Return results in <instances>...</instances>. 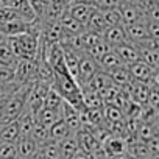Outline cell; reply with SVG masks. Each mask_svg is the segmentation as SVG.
<instances>
[{"label":"cell","mask_w":159,"mask_h":159,"mask_svg":"<svg viewBox=\"0 0 159 159\" xmlns=\"http://www.w3.org/2000/svg\"><path fill=\"white\" fill-rule=\"evenodd\" d=\"M102 14H103V19H105L106 28H108V27H120V25H123L122 16H120V13H119L117 8H114V10H108V11H102Z\"/></svg>","instance_id":"cell-28"},{"label":"cell","mask_w":159,"mask_h":159,"mask_svg":"<svg viewBox=\"0 0 159 159\" xmlns=\"http://www.w3.org/2000/svg\"><path fill=\"white\" fill-rule=\"evenodd\" d=\"M126 69H128L131 78L137 80V81H143L147 84L157 83V69L148 66L147 62H143L140 59H136L134 62L128 64Z\"/></svg>","instance_id":"cell-2"},{"label":"cell","mask_w":159,"mask_h":159,"mask_svg":"<svg viewBox=\"0 0 159 159\" xmlns=\"http://www.w3.org/2000/svg\"><path fill=\"white\" fill-rule=\"evenodd\" d=\"M92 11H94V7H91V5H83V3H69L67 5V13L75 20H78L83 27L88 22V19H89Z\"/></svg>","instance_id":"cell-15"},{"label":"cell","mask_w":159,"mask_h":159,"mask_svg":"<svg viewBox=\"0 0 159 159\" xmlns=\"http://www.w3.org/2000/svg\"><path fill=\"white\" fill-rule=\"evenodd\" d=\"M98 70H100V67L97 64V59H94L88 53H81V56H80V64H78L76 83L83 88Z\"/></svg>","instance_id":"cell-3"},{"label":"cell","mask_w":159,"mask_h":159,"mask_svg":"<svg viewBox=\"0 0 159 159\" xmlns=\"http://www.w3.org/2000/svg\"><path fill=\"white\" fill-rule=\"evenodd\" d=\"M125 33H126L128 42H131V44H139V42L145 41L148 38L145 19L143 20H139V22H134V24L125 25Z\"/></svg>","instance_id":"cell-9"},{"label":"cell","mask_w":159,"mask_h":159,"mask_svg":"<svg viewBox=\"0 0 159 159\" xmlns=\"http://www.w3.org/2000/svg\"><path fill=\"white\" fill-rule=\"evenodd\" d=\"M59 117L64 120V123L67 125L69 131L73 134L75 131H78L81 128V112H80L76 108H73L72 105H69L67 102L62 100L61 108H59Z\"/></svg>","instance_id":"cell-5"},{"label":"cell","mask_w":159,"mask_h":159,"mask_svg":"<svg viewBox=\"0 0 159 159\" xmlns=\"http://www.w3.org/2000/svg\"><path fill=\"white\" fill-rule=\"evenodd\" d=\"M33 22H34V20H33ZM33 22H27V20H24L22 17H17V19H13V20H10V22L0 24V33H2L5 38L17 36V34H22V33L30 31Z\"/></svg>","instance_id":"cell-7"},{"label":"cell","mask_w":159,"mask_h":159,"mask_svg":"<svg viewBox=\"0 0 159 159\" xmlns=\"http://www.w3.org/2000/svg\"><path fill=\"white\" fill-rule=\"evenodd\" d=\"M3 103H5V98H0V112L3 109Z\"/></svg>","instance_id":"cell-35"},{"label":"cell","mask_w":159,"mask_h":159,"mask_svg":"<svg viewBox=\"0 0 159 159\" xmlns=\"http://www.w3.org/2000/svg\"><path fill=\"white\" fill-rule=\"evenodd\" d=\"M70 3H83V5H91V7H95L97 0H72Z\"/></svg>","instance_id":"cell-34"},{"label":"cell","mask_w":159,"mask_h":159,"mask_svg":"<svg viewBox=\"0 0 159 159\" xmlns=\"http://www.w3.org/2000/svg\"><path fill=\"white\" fill-rule=\"evenodd\" d=\"M20 137V129L17 120L5 123L2 133H0V142H8V143H16L17 139Z\"/></svg>","instance_id":"cell-22"},{"label":"cell","mask_w":159,"mask_h":159,"mask_svg":"<svg viewBox=\"0 0 159 159\" xmlns=\"http://www.w3.org/2000/svg\"><path fill=\"white\" fill-rule=\"evenodd\" d=\"M72 133L69 131V128H67V125L64 123V120L59 117L50 128H48V137H50V140H56V142H59V140H62V139H66L67 136H70Z\"/></svg>","instance_id":"cell-25"},{"label":"cell","mask_w":159,"mask_h":159,"mask_svg":"<svg viewBox=\"0 0 159 159\" xmlns=\"http://www.w3.org/2000/svg\"><path fill=\"white\" fill-rule=\"evenodd\" d=\"M120 0H97V3H95V10L98 11H108V10H114L117 8Z\"/></svg>","instance_id":"cell-32"},{"label":"cell","mask_w":159,"mask_h":159,"mask_svg":"<svg viewBox=\"0 0 159 159\" xmlns=\"http://www.w3.org/2000/svg\"><path fill=\"white\" fill-rule=\"evenodd\" d=\"M61 103H62V98H61V95L50 86V89H48V92L45 94V97H44V102H42V106H45V108H50V109H55V111H59V108H61Z\"/></svg>","instance_id":"cell-26"},{"label":"cell","mask_w":159,"mask_h":159,"mask_svg":"<svg viewBox=\"0 0 159 159\" xmlns=\"http://www.w3.org/2000/svg\"><path fill=\"white\" fill-rule=\"evenodd\" d=\"M147 20L159 22V0H136L134 2Z\"/></svg>","instance_id":"cell-14"},{"label":"cell","mask_w":159,"mask_h":159,"mask_svg":"<svg viewBox=\"0 0 159 159\" xmlns=\"http://www.w3.org/2000/svg\"><path fill=\"white\" fill-rule=\"evenodd\" d=\"M53 81H52V88L61 95V98L64 102H67L69 105H72L73 108H76L80 112H83L86 108L83 105V92H81V86L76 83V80L70 75V72L67 70L64 59L61 58L53 67Z\"/></svg>","instance_id":"cell-1"},{"label":"cell","mask_w":159,"mask_h":159,"mask_svg":"<svg viewBox=\"0 0 159 159\" xmlns=\"http://www.w3.org/2000/svg\"><path fill=\"white\" fill-rule=\"evenodd\" d=\"M106 30V24H105V19H103V14L102 11L95 10L91 13L88 22L84 24V31H89V33H95V34H103V31Z\"/></svg>","instance_id":"cell-16"},{"label":"cell","mask_w":159,"mask_h":159,"mask_svg":"<svg viewBox=\"0 0 159 159\" xmlns=\"http://www.w3.org/2000/svg\"><path fill=\"white\" fill-rule=\"evenodd\" d=\"M16 150H17V157L31 159L38 151V145L31 139V136H20L16 142Z\"/></svg>","instance_id":"cell-11"},{"label":"cell","mask_w":159,"mask_h":159,"mask_svg":"<svg viewBox=\"0 0 159 159\" xmlns=\"http://www.w3.org/2000/svg\"><path fill=\"white\" fill-rule=\"evenodd\" d=\"M117 10H119V13L122 16L123 25L143 20V16H142V13L139 11V8H137V5L134 2H129V0H120L119 5H117Z\"/></svg>","instance_id":"cell-6"},{"label":"cell","mask_w":159,"mask_h":159,"mask_svg":"<svg viewBox=\"0 0 159 159\" xmlns=\"http://www.w3.org/2000/svg\"><path fill=\"white\" fill-rule=\"evenodd\" d=\"M70 2H72V0H69V3H70Z\"/></svg>","instance_id":"cell-39"},{"label":"cell","mask_w":159,"mask_h":159,"mask_svg":"<svg viewBox=\"0 0 159 159\" xmlns=\"http://www.w3.org/2000/svg\"><path fill=\"white\" fill-rule=\"evenodd\" d=\"M103 41L108 44L109 48L116 47V45H120L123 42H128L126 39V33H125V25H120V27H108L103 34H102Z\"/></svg>","instance_id":"cell-10"},{"label":"cell","mask_w":159,"mask_h":159,"mask_svg":"<svg viewBox=\"0 0 159 159\" xmlns=\"http://www.w3.org/2000/svg\"><path fill=\"white\" fill-rule=\"evenodd\" d=\"M73 137L76 140V145H78V150L80 151H84L88 154H92L98 147H100V142L98 139L86 128V126H81L78 131L73 133Z\"/></svg>","instance_id":"cell-4"},{"label":"cell","mask_w":159,"mask_h":159,"mask_svg":"<svg viewBox=\"0 0 159 159\" xmlns=\"http://www.w3.org/2000/svg\"><path fill=\"white\" fill-rule=\"evenodd\" d=\"M14 81V69L8 66H0V83H13Z\"/></svg>","instance_id":"cell-30"},{"label":"cell","mask_w":159,"mask_h":159,"mask_svg":"<svg viewBox=\"0 0 159 159\" xmlns=\"http://www.w3.org/2000/svg\"><path fill=\"white\" fill-rule=\"evenodd\" d=\"M109 73V76H111V80H112V83L116 84V86H119V88H122V86H128L129 83H131V75H129V72H128V69H126V66H120V67H117V69H112L111 72H108Z\"/></svg>","instance_id":"cell-24"},{"label":"cell","mask_w":159,"mask_h":159,"mask_svg":"<svg viewBox=\"0 0 159 159\" xmlns=\"http://www.w3.org/2000/svg\"><path fill=\"white\" fill-rule=\"evenodd\" d=\"M83 92V105L86 109H92V108H103V100L100 92L88 89V88H81Z\"/></svg>","instance_id":"cell-23"},{"label":"cell","mask_w":159,"mask_h":159,"mask_svg":"<svg viewBox=\"0 0 159 159\" xmlns=\"http://www.w3.org/2000/svg\"><path fill=\"white\" fill-rule=\"evenodd\" d=\"M97 64H98L100 70H103V72H111L112 69H117V67L123 66L122 61L119 59V56L114 53L112 48H109L106 53H103V55L97 59Z\"/></svg>","instance_id":"cell-19"},{"label":"cell","mask_w":159,"mask_h":159,"mask_svg":"<svg viewBox=\"0 0 159 159\" xmlns=\"http://www.w3.org/2000/svg\"><path fill=\"white\" fill-rule=\"evenodd\" d=\"M2 38H5V36H3V34H2V33H0V39H2Z\"/></svg>","instance_id":"cell-37"},{"label":"cell","mask_w":159,"mask_h":159,"mask_svg":"<svg viewBox=\"0 0 159 159\" xmlns=\"http://www.w3.org/2000/svg\"><path fill=\"white\" fill-rule=\"evenodd\" d=\"M59 25H61V30H62V34H64V39L66 38H70V36H78L84 31V27L80 24L78 20H75L69 13L67 10L64 11V14L59 17Z\"/></svg>","instance_id":"cell-8"},{"label":"cell","mask_w":159,"mask_h":159,"mask_svg":"<svg viewBox=\"0 0 159 159\" xmlns=\"http://www.w3.org/2000/svg\"><path fill=\"white\" fill-rule=\"evenodd\" d=\"M73 159H92V156L88 154V153H84V151H80V150H78V151L75 153Z\"/></svg>","instance_id":"cell-33"},{"label":"cell","mask_w":159,"mask_h":159,"mask_svg":"<svg viewBox=\"0 0 159 159\" xmlns=\"http://www.w3.org/2000/svg\"><path fill=\"white\" fill-rule=\"evenodd\" d=\"M16 157H17L16 143L0 142V159H16Z\"/></svg>","instance_id":"cell-29"},{"label":"cell","mask_w":159,"mask_h":159,"mask_svg":"<svg viewBox=\"0 0 159 159\" xmlns=\"http://www.w3.org/2000/svg\"><path fill=\"white\" fill-rule=\"evenodd\" d=\"M58 143H59V159H73L75 153L78 151V145H76L73 134L67 136Z\"/></svg>","instance_id":"cell-21"},{"label":"cell","mask_w":159,"mask_h":159,"mask_svg":"<svg viewBox=\"0 0 159 159\" xmlns=\"http://www.w3.org/2000/svg\"><path fill=\"white\" fill-rule=\"evenodd\" d=\"M3 126H5V122H2V120H0V133H2V129H3Z\"/></svg>","instance_id":"cell-36"},{"label":"cell","mask_w":159,"mask_h":159,"mask_svg":"<svg viewBox=\"0 0 159 159\" xmlns=\"http://www.w3.org/2000/svg\"><path fill=\"white\" fill-rule=\"evenodd\" d=\"M129 2H136V0H129Z\"/></svg>","instance_id":"cell-38"},{"label":"cell","mask_w":159,"mask_h":159,"mask_svg":"<svg viewBox=\"0 0 159 159\" xmlns=\"http://www.w3.org/2000/svg\"><path fill=\"white\" fill-rule=\"evenodd\" d=\"M19 86L20 84H17L16 81H13V83H0V98H7L14 91H17Z\"/></svg>","instance_id":"cell-31"},{"label":"cell","mask_w":159,"mask_h":159,"mask_svg":"<svg viewBox=\"0 0 159 159\" xmlns=\"http://www.w3.org/2000/svg\"><path fill=\"white\" fill-rule=\"evenodd\" d=\"M134 45H136L139 59L147 62L148 66L157 69V66H159V52L157 50H151V48H148V47H145L142 44H134Z\"/></svg>","instance_id":"cell-20"},{"label":"cell","mask_w":159,"mask_h":159,"mask_svg":"<svg viewBox=\"0 0 159 159\" xmlns=\"http://www.w3.org/2000/svg\"><path fill=\"white\" fill-rule=\"evenodd\" d=\"M30 136H31V139L36 142L38 147H41V145H44L47 140H50V137H48V128H45V126H42V125H39V123H36V122H34V126H33Z\"/></svg>","instance_id":"cell-27"},{"label":"cell","mask_w":159,"mask_h":159,"mask_svg":"<svg viewBox=\"0 0 159 159\" xmlns=\"http://www.w3.org/2000/svg\"><path fill=\"white\" fill-rule=\"evenodd\" d=\"M16 64H17V56L14 55L11 44L8 42L7 38H2L0 39V66H8L14 69Z\"/></svg>","instance_id":"cell-17"},{"label":"cell","mask_w":159,"mask_h":159,"mask_svg":"<svg viewBox=\"0 0 159 159\" xmlns=\"http://www.w3.org/2000/svg\"><path fill=\"white\" fill-rule=\"evenodd\" d=\"M112 50H114V53L119 56V59L122 61L123 66H128V64L134 62L136 59H139L136 45L131 44V42H123V44H120V45H116V47H112Z\"/></svg>","instance_id":"cell-12"},{"label":"cell","mask_w":159,"mask_h":159,"mask_svg":"<svg viewBox=\"0 0 159 159\" xmlns=\"http://www.w3.org/2000/svg\"><path fill=\"white\" fill-rule=\"evenodd\" d=\"M8 7L13 8V10H14L24 20H27V22H33V20L38 19V16H36V13H34V10H33V7L30 5L28 0H10Z\"/></svg>","instance_id":"cell-13"},{"label":"cell","mask_w":159,"mask_h":159,"mask_svg":"<svg viewBox=\"0 0 159 159\" xmlns=\"http://www.w3.org/2000/svg\"><path fill=\"white\" fill-rule=\"evenodd\" d=\"M58 119H59V111H55V109H50L45 106H41L39 111L34 114V122L45 128H50Z\"/></svg>","instance_id":"cell-18"}]
</instances>
